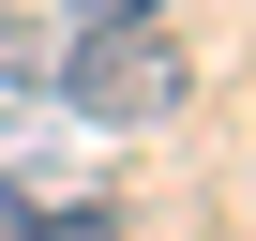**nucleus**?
Returning <instances> with one entry per match:
<instances>
[{
    "label": "nucleus",
    "mask_w": 256,
    "mask_h": 241,
    "mask_svg": "<svg viewBox=\"0 0 256 241\" xmlns=\"http://www.w3.org/2000/svg\"><path fill=\"white\" fill-rule=\"evenodd\" d=\"M60 106L76 120H181L196 106V46L166 30V16H136V30H60Z\"/></svg>",
    "instance_id": "obj_1"
},
{
    "label": "nucleus",
    "mask_w": 256,
    "mask_h": 241,
    "mask_svg": "<svg viewBox=\"0 0 256 241\" xmlns=\"http://www.w3.org/2000/svg\"><path fill=\"white\" fill-rule=\"evenodd\" d=\"M136 16H166V0H60V30H136Z\"/></svg>",
    "instance_id": "obj_2"
}]
</instances>
